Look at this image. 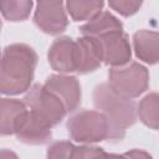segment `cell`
Returning <instances> with one entry per match:
<instances>
[{"instance_id":"6da1fadb","label":"cell","mask_w":159,"mask_h":159,"mask_svg":"<svg viewBox=\"0 0 159 159\" xmlns=\"http://www.w3.org/2000/svg\"><path fill=\"white\" fill-rule=\"evenodd\" d=\"M37 65L36 51L25 43H11L0 58V94L15 96L30 89Z\"/></svg>"},{"instance_id":"7a4b0ae2","label":"cell","mask_w":159,"mask_h":159,"mask_svg":"<svg viewBox=\"0 0 159 159\" xmlns=\"http://www.w3.org/2000/svg\"><path fill=\"white\" fill-rule=\"evenodd\" d=\"M93 104L103 113L109 124V142H119L125 130L137 122L135 104L132 99L117 94L108 83L97 84L93 89Z\"/></svg>"},{"instance_id":"3957f363","label":"cell","mask_w":159,"mask_h":159,"mask_svg":"<svg viewBox=\"0 0 159 159\" xmlns=\"http://www.w3.org/2000/svg\"><path fill=\"white\" fill-rule=\"evenodd\" d=\"M66 127L70 137L78 143H98L109 135L108 120L98 111H80L70 117Z\"/></svg>"},{"instance_id":"277c9868","label":"cell","mask_w":159,"mask_h":159,"mask_svg":"<svg viewBox=\"0 0 159 159\" xmlns=\"http://www.w3.org/2000/svg\"><path fill=\"white\" fill-rule=\"evenodd\" d=\"M24 103L37 119L50 128L57 125L67 113L62 101L42 84L30 87L24 97Z\"/></svg>"},{"instance_id":"5b68a950","label":"cell","mask_w":159,"mask_h":159,"mask_svg":"<svg viewBox=\"0 0 159 159\" xmlns=\"http://www.w3.org/2000/svg\"><path fill=\"white\" fill-rule=\"evenodd\" d=\"M108 84L117 94L132 99L148 89L149 72L138 62L123 67H112L108 72Z\"/></svg>"},{"instance_id":"8992f818","label":"cell","mask_w":159,"mask_h":159,"mask_svg":"<svg viewBox=\"0 0 159 159\" xmlns=\"http://www.w3.org/2000/svg\"><path fill=\"white\" fill-rule=\"evenodd\" d=\"M36 26L48 35H58L68 26V19L63 1H39L34 14Z\"/></svg>"},{"instance_id":"52a82bcc","label":"cell","mask_w":159,"mask_h":159,"mask_svg":"<svg viewBox=\"0 0 159 159\" xmlns=\"http://www.w3.org/2000/svg\"><path fill=\"white\" fill-rule=\"evenodd\" d=\"M102 48L98 39L82 36L73 45V67L75 72L84 75L101 67Z\"/></svg>"},{"instance_id":"ba28073f","label":"cell","mask_w":159,"mask_h":159,"mask_svg":"<svg viewBox=\"0 0 159 159\" xmlns=\"http://www.w3.org/2000/svg\"><path fill=\"white\" fill-rule=\"evenodd\" d=\"M102 48V62L112 67H123L132 58L128 35L123 31L97 37Z\"/></svg>"},{"instance_id":"9c48e42d","label":"cell","mask_w":159,"mask_h":159,"mask_svg":"<svg viewBox=\"0 0 159 159\" xmlns=\"http://www.w3.org/2000/svg\"><path fill=\"white\" fill-rule=\"evenodd\" d=\"M43 87L62 101L67 113L75 112L81 104V84L75 76L51 75L47 77Z\"/></svg>"},{"instance_id":"30bf717a","label":"cell","mask_w":159,"mask_h":159,"mask_svg":"<svg viewBox=\"0 0 159 159\" xmlns=\"http://www.w3.org/2000/svg\"><path fill=\"white\" fill-rule=\"evenodd\" d=\"M14 134L21 143L31 145L46 144L52 137L51 128L37 119L29 109L19 119Z\"/></svg>"},{"instance_id":"8fae6325","label":"cell","mask_w":159,"mask_h":159,"mask_svg":"<svg viewBox=\"0 0 159 159\" xmlns=\"http://www.w3.org/2000/svg\"><path fill=\"white\" fill-rule=\"evenodd\" d=\"M73 45L75 40L68 36L56 39L48 48L47 58L52 70L60 73L75 72L73 67Z\"/></svg>"},{"instance_id":"7c38bea8","label":"cell","mask_w":159,"mask_h":159,"mask_svg":"<svg viewBox=\"0 0 159 159\" xmlns=\"http://www.w3.org/2000/svg\"><path fill=\"white\" fill-rule=\"evenodd\" d=\"M137 57L145 63L155 65L159 60V35L152 30H139L133 35Z\"/></svg>"},{"instance_id":"4fadbf2b","label":"cell","mask_w":159,"mask_h":159,"mask_svg":"<svg viewBox=\"0 0 159 159\" xmlns=\"http://www.w3.org/2000/svg\"><path fill=\"white\" fill-rule=\"evenodd\" d=\"M82 36L102 37L109 34L123 31V24L109 11H101L93 19L80 27Z\"/></svg>"},{"instance_id":"5bb4252c","label":"cell","mask_w":159,"mask_h":159,"mask_svg":"<svg viewBox=\"0 0 159 159\" xmlns=\"http://www.w3.org/2000/svg\"><path fill=\"white\" fill-rule=\"evenodd\" d=\"M27 111L20 99L0 98V135H11L21 116Z\"/></svg>"},{"instance_id":"9a60e30c","label":"cell","mask_w":159,"mask_h":159,"mask_svg":"<svg viewBox=\"0 0 159 159\" xmlns=\"http://www.w3.org/2000/svg\"><path fill=\"white\" fill-rule=\"evenodd\" d=\"M102 0H70L65 4L66 11L73 21H89L103 10Z\"/></svg>"},{"instance_id":"2e32d148","label":"cell","mask_w":159,"mask_h":159,"mask_svg":"<svg viewBox=\"0 0 159 159\" xmlns=\"http://www.w3.org/2000/svg\"><path fill=\"white\" fill-rule=\"evenodd\" d=\"M137 116L149 128L157 130L159 122V96L152 92L143 97L137 106Z\"/></svg>"},{"instance_id":"e0dca14e","label":"cell","mask_w":159,"mask_h":159,"mask_svg":"<svg viewBox=\"0 0 159 159\" xmlns=\"http://www.w3.org/2000/svg\"><path fill=\"white\" fill-rule=\"evenodd\" d=\"M32 6L31 0H0V12L4 19L12 22L26 20Z\"/></svg>"},{"instance_id":"ac0fdd59","label":"cell","mask_w":159,"mask_h":159,"mask_svg":"<svg viewBox=\"0 0 159 159\" xmlns=\"http://www.w3.org/2000/svg\"><path fill=\"white\" fill-rule=\"evenodd\" d=\"M107 153L99 147L81 145L75 147L70 159H106Z\"/></svg>"},{"instance_id":"d6986e66","label":"cell","mask_w":159,"mask_h":159,"mask_svg":"<svg viewBox=\"0 0 159 159\" xmlns=\"http://www.w3.org/2000/svg\"><path fill=\"white\" fill-rule=\"evenodd\" d=\"M75 145L67 140L52 143L47 149V159H70Z\"/></svg>"},{"instance_id":"ffe728a7","label":"cell","mask_w":159,"mask_h":159,"mask_svg":"<svg viewBox=\"0 0 159 159\" xmlns=\"http://www.w3.org/2000/svg\"><path fill=\"white\" fill-rule=\"evenodd\" d=\"M109 7L116 10L122 16H132L134 15L142 6V1L138 0H111L108 1Z\"/></svg>"},{"instance_id":"44dd1931","label":"cell","mask_w":159,"mask_h":159,"mask_svg":"<svg viewBox=\"0 0 159 159\" xmlns=\"http://www.w3.org/2000/svg\"><path fill=\"white\" fill-rule=\"evenodd\" d=\"M124 157L127 159H153L149 153H147L145 150H140V149L129 150V152L124 153Z\"/></svg>"},{"instance_id":"7402d4cb","label":"cell","mask_w":159,"mask_h":159,"mask_svg":"<svg viewBox=\"0 0 159 159\" xmlns=\"http://www.w3.org/2000/svg\"><path fill=\"white\" fill-rule=\"evenodd\" d=\"M0 159H19L17 154L9 149H0Z\"/></svg>"},{"instance_id":"603a6c76","label":"cell","mask_w":159,"mask_h":159,"mask_svg":"<svg viewBox=\"0 0 159 159\" xmlns=\"http://www.w3.org/2000/svg\"><path fill=\"white\" fill-rule=\"evenodd\" d=\"M106 159H127V158L124 157V154H108L107 153Z\"/></svg>"},{"instance_id":"cb8c5ba5","label":"cell","mask_w":159,"mask_h":159,"mask_svg":"<svg viewBox=\"0 0 159 159\" xmlns=\"http://www.w3.org/2000/svg\"><path fill=\"white\" fill-rule=\"evenodd\" d=\"M1 26H2V24H1V20H0V31H1Z\"/></svg>"},{"instance_id":"d4e9b609","label":"cell","mask_w":159,"mask_h":159,"mask_svg":"<svg viewBox=\"0 0 159 159\" xmlns=\"http://www.w3.org/2000/svg\"><path fill=\"white\" fill-rule=\"evenodd\" d=\"M0 58H1V51H0Z\"/></svg>"}]
</instances>
